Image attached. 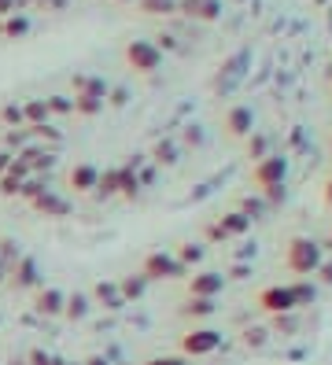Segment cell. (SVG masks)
Masks as SVG:
<instances>
[{
  "mask_svg": "<svg viewBox=\"0 0 332 365\" xmlns=\"http://www.w3.org/2000/svg\"><path fill=\"white\" fill-rule=\"evenodd\" d=\"M93 299H96L104 310H122V307H126V299H122V292H119V281H100V284L93 288Z\"/></svg>",
  "mask_w": 332,
  "mask_h": 365,
  "instance_id": "13",
  "label": "cell"
},
{
  "mask_svg": "<svg viewBox=\"0 0 332 365\" xmlns=\"http://www.w3.org/2000/svg\"><path fill=\"white\" fill-rule=\"evenodd\" d=\"M185 314H188V317H207V314H214V299H188Z\"/></svg>",
  "mask_w": 332,
  "mask_h": 365,
  "instance_id": "23",
  "label": "cell"
},
{
  "mask_svg": "<svg viewBox=\"0 0 332 365\" xmlns=\"http://www.w3.org/2000/svg\"><path fill=\"white\" fill-rule=\"evenodd\" d=\"M0 122H4V125H26V118H22V107L8 103L4 111H0Z\"/></svg>",
  "mask_w": 332,
  "mask_h": 365,
  "instance_id": "28",
  "label": "cell"
},
{
  "mask_svg": "<svg viewBox=\"0 0 332 365\" xmlns=\"http://www.w3.org/2000/svg\"><path fill=\"white\" fill-rule=\"evenodd\" d=\"M81 365H111V361H107V358H104V354H93V358H85V361H81Z\"/></svg>",
  "mask_w": 332,
  "mask_h": 365,
  "instance_id": "36",
  "label": "cell"
},
{
  "mask_svg": "<svg viewBox=\"0 0 332 365\" xmlns=\"http://www.w3.org/2000/svg\"><path fill=\"white\" fill-rule=\"evenodd\" d=\"M266 343V329H251L248 332V347H262Z\"/></svg>",
  "mask_w": 332,
  "mask_h": 365,
  "instance_id": "33",
  "label": "cell"
},
{
  "mask_svg": "<svg viewBox=\"0 0 332 365\" xmlns=\"http://www.w3.org/2000/svg\"><path fill=\"white\" fill-rule=\"evenodd\" d=\"M144 365H185V358H181V354H163V358H151V361H144Z\"/></svg>",
  "mask_w": 332,
  "mask_h": 365,
  "instance_id": "31",
  "label": "cell"
},
{
  "mask_svg": "<svg viewBox=\"0 0 332 365\" xmlns=\"http://www.w3.org/2000/svg\"><path fill=\"white\" fill-rule=\"evenodd\" d=\"M314 273H321V281H325V284H332V262H321Z\"/></svg>",
  "mask_w": 332,
  "mask_h": 365,
  "instance_id": "35",
  "label": "cell"
},
{
  "mask_svg": "<svg viewBox=\"0 0 332 365\" xmlns=\"http://www.w3.org/2000/svg\"><path fill=\"white\" fill-rule=\"evenodd\" d=\"M74 111L85 115V118H93V115L104 111V100H96V96H78V100H74Z\"/></svg>",
  "mask_w": 332,
  "mask_h": 365,
  "instance_id": "21",
  "label": "cell"
},
{
  "mask_svg": "<svg viewBox=\"0 0 332 365\" xmlns=\"http://www.w3.org/2000/svg\"><path fill=\"white\" fill-rule=\"evenodd\" d=\"M284 262L292 273L299 277H310L318 266H321V247L314 240H306V236H296L292 244H288V255H284Z\"/></svg>",
  "mask_w": 332,
  "mask_h": 365,
  "instance_id": "1",
  "label": "cell"
},
{
  "mask_svg": "<svg viewBox=\"0 0 332 365\" xmlns=\"http://www.w3.org/2000/svg\"><path fill=\"white\" fill-rule=\"evenodd\" d=\"M248 152L255 155V163H258V159H266V140H262V137H255V140L248 144Z\"/></svg>",
  "mask_w": 332,
  "mask_h": 365,
  "instance_id": "32",
  "label": "cell"
},
{
  "mask_svg": "<svg viewBox=\"0 0 332 365\" xmlns=\"http://www.w3.org/2000/svg\"><path fill=\"white\" fill-rule=\"evenodd\" d=\"M218 347H221V332H214V329H192L181 336V354H188V358L214 354Z\"/></svg>",
  "mask_w": 332,
  "mask_h": 365,
  "instance_id": "4",
  "label": "cell"
},
{
  "mask_svg": "<svg viewBox=\"0 0 332 365\" xmlns=\"http://www.w3.org/2000/svg\"><path fill=\"white\" fill-rule=\"evenodd\" d=\"M199 259H203V247H199V244H185L181 251H177V262H181V266H196Z\"/></svg>",
  "mask_w": 332,
  "mask_h": 365,
  "instance_id": "25",
  "label": "cell"
},
{
  "mask_svg": "<svg viewBox=\"0 0 332 365\" xmlns=\"http://www.w3.org/2000/svg\"><path fill=\"white\" fill-rule=\"evenodd\" d=\"M30 210L34 214H41V218H66L71 214V203H66L59 192H52V188H44L37 200H30Z\"/></svg>",
  "mask_w": 332,
  "mask_h": 365,
  "instance_id": "6",
  "label": "cell"
},
{
  "mask_svg": "<svg viewBox=\"0 0 332 365\" xmlns=\"http://www.w3.org/2000/svg\"><path fill=\"white\" fill-rule=\"evenodd\" d=\"M151 163H155V166H173V163H177V148H173L170 140H166V144H155Z\"/></svg>",
  "mask_w": 332,
  "mask_h": 365,
  "instance_id": "20",
  "label": "cell"
},
{
  "mask_svg": "<svg viewBox=\"0 0 332 365\" xmlns=\"http://www.w3.org/2000/svg\"><path fill=\"white\" fill-rule=\"evenodd\" d=\"M284 174H288V163H284L281 155H266V159H258V163H255L251 181H255V188L270 192V188L284 185Z\"/></svg>",
  "mask_w": 332,
  "mask_h": 365,
  "instance_id": "3",
  "label": "cell"
},
{
  "mask_svg": "<svg viewBox=\"0 0 332 365\" xmlns=\"http://www.w3.org/2000/svg\"><path fill=\"white\" fill-rule=\"evenodd\" d=\"M4 281H8V266H4V262H0V284H4Z\"/></svg>",
  "mask_w": 332,
  "mask_h": 365,
  "instance_id": "37",
  "label": "cell"
},
{
  "mask_svg": "<svg viewBox=\"0 0 332 365\" xmlns=\"http://www.w3.org/2000/svg\"><path fill=\"white\" fill-rule=\"evenodd\" d=\"M258 307L266 310V314H292L296 310V295H292V284H273V288H262L258 292Z\"/></svg>",
  "mask_w": 332,
  "mask_h": 365,
  "instance_id": "5",
  "label": "cell"
},
{
  "mask_svg": "<svg viewBox=\"0 0 332 365\" xmlns=\"http://www.w3.org/2000/svg\"><path fill=\"white\" fill-rule=\"evenodd\" d=\"M66 115V111H74V100H66V96H52L49 100V115Z\"/></svg>",
  "mask_w": 332,
  "mask_h": 365,
  "instance_id": "29",
  "label": "cell"
},
{
  "mask_svg": "<svg viewBox=\"0 0 332 365\" xmlns=\"http://www.w3.org/2000/svg\"><path fill=\"white\" fill-rule=\"evenodd\" d=\"M19 159H26L34 174H49V170L56 166V152H49V148H22V152H15Z\"/></svg>",
  "mask_w": 332,
  "mask_h": 365,
  "instance_id": "12",
  "label": "cell"
},
{
  "mask_svg": "<svg viewBox=\"0 0 332 365\" xmlns=\"http://www.w3.org/2000/svg\"><path fill=\"white\" fill-rule=\"evenodd\" d=\"M11 365H26V358H11Z\"/></svg>",
  "mask_w": 332,
  "mask_h": 365,
  "instance_id": "39",
  "label": "cell"
},
{
  "mask_svg": "<svg viewBox=\"0 0 332 365\" xmlns=\"http://www.w3.org/2000/svg\"><path fill=\"white\" fill-rule=\"evenodd\" d=\"M63 303H66V292H59V288H37V295H34V310L41 317H59Z\"/></svg>",
  "mask_w": 332,
  "mask_h": 365,
  "instance_id": "9",
  "label": "cell"
},
{
  "mask_svg": "<svg viewBox=\"0 0 332 365\" xmlns=\"http://www.w3.org/2000/svg\"><path fill=\"white\" fill-rule=\"evenodd\" d=\"M19 192H22V178L0 174V196H19Z\"/></svg>",
  "mask_w": 332,
  "mask_h": 365,
  "instance_id": "26",
  "label": "cell"
},
{
  "mask_svg": "<svg viewBox=\"0 0 332 365\" xmlns=\"http://www.w3.org/2000/svg\"><path fill=\"white\" fill-rule=\"evenodd\" d=\"M11 159H15V152H8V148H4V152H0V174H8Z\"/></svg>",
  "mask_w": 332,
  "mask_h": 365,
  "instance_id": "34",
  "label": "cell"
},
{
  "mask_svg": "<svg viewBox=\"0 0 332 365\" xmlns=\"http://www.w3.org/2000/svg\"><path fill=\"white\" fill-rule=\"evenodd\" d=\"M66 181H71L74 192H93L96 181H100V166H93V163H78V166H71Z\"/></svg>",
  "mask_w": 332,
  "mask_h": 365,
  "instance_id": "10",
  "label": "cell"
},
{
  "mask_svg": "<svg viewBox=\"0 0 332 365\" xmlns=\"http://www.w3.org/2000/svg\"><path fill=\"white\" fill-rule=\"evenodd\" d=\"M221 288H226V277L221 273H196L192 281H188V299H218Z\"/></svg>",
  "mask_w": 332,
  "mask_h": 365,
  "instance_id": "7",
  "label": "cell"
},
{
  "mask_svg": "<svg viewBox=\"0 0 332 365\" xmlns=\"http://www.w3.org/2000/svg\"><path fill=\"white\" fill-rule=\"evenodd\" d=\"M89 310H93V299H89L85 292H66V303H63V317L71 321H85Z\"/></svg>",
  "mask_w": 332,
  "mask_h": 365,
  "instance_id": "14",
  "label": "cell"
},
{
  "mask_svg": "<svg viewBox=\"0 0 332 365\" xmlns=\"http://www.w3.org/2000/svg\"><path fill=\"white\" fill-rule=\"evenodd\" d=\"M119 292H122V299L129 303H137V299H144V292H148V281H144V273H129V277H122L119 281Z\"/></svg>",
  "mask_w": 332,
  "mask_h": 365,
  "instance_id": "16",
  "label": "cell"
},
{
  "mask_svg": "<svg viewBox=\"0 0 332 365\" xmlns=\"http://www.w3.org/2000/svg\"><path fill=\"white\" fill-rule=\"evenodd\" d=\"M325 200H328V207H332V181H328V188H325Z\"/></svg>",
  "mask_w": 332,
  "mask_h": 365,
  "instance_id": "38",
  "label": "cell"
},
{
  "mask_svg": "<svg viewBox=\"0 0 332 365\" xmlns=\"http://www.w3.org/2000/svg\"><path fill=\"white\" fill-rule=\"evenodd\" d=\"M93 196H96V200L119 196V166H115V170H100V181H96V188H93Z\"/></svg>",
  "mask_w": 332,
  "mask_h": 365,
  "instance_id": "17",
  "label": "cell"
},
{
  "mask_svg": "<svg viewBox=\"0 0 332 365\" xmlns=\"http://www.w3.org/2000/svg\"><path fill=\"white\" fill-rule=\"evenodd\" d=\"M251 111H248V107H233V111L226 115V130L233 133V137H248L251 133Z\"/></svg>",
  "mask_w": 332,
  "mask_h": 365,
  "instance_id": "15",
  "label": "cell"
},
{
  "mask_svg": "<svg viewBox=\"0 0 332 365\" xmlns=\"http://www.w3.org/2000/svg\"><path fill=\"white\" fill-rule=\"evenodd\" d=\"M141 273H144L148 284L151 281H177V277H185V266L177 262V255H170V251H148Z\"/></svg>",
  "mask_w": 332,
  "mask_h": 365,
  "instance_id": "2",
  "label": "cell"
},
{
  "mask_svg": "<svg viewBox=\"0 0 332 365\" xmlns=\"http://www.w3.org/2000/svg\"><path fill=\"white\" fill-rule=\"evenodd\" d=\"M56 358L49 354V351H41V347H34L30 354H26V365H52Z\"/></svg>",
  "mask_w": 332,
  "mask_h": 365,
  "instance_id": "30",
  "label": "cell"
},
{
  "mask_svg": "<svg viewBox=\"0 0 332 365\" xmlns=\"http://www.w3.org/2000/svg\"><path fill=\"white\" fill-rule=\"evenodd\" d=\"M129 63H133L137 71H151L155 63H159V56H155L151 48H144V45H133V48H129Z\"/></svg>",
  "mask_w": 332,
  "mask_h": 365,
  "instance_id": "18",
  "label": "cell"
},
{
  "mask_svg": "<svg viewBox=\"0 0 332 365\" xmlns=\"http://www.w3.org/2000/svg\"><path fill=\"white\" fill-rule=\"evenodd\" d=\"M292 295H296V310L299 307H306V303H314V284H292Z\"/></svg>",
  "mask_w": 332,
  "mask_h": 365,
  "instance_id": "27",
  "label": "cell"
},
{
  "mask_svg": "<svg viewBox=\"0 0 332 365\" xmlns=\"http://www.w3.org/2000/svg\"><path fill=\"white\" fill-rule=\"evenodd\" d=\"M19 259H22V251H19V244H15V240H0V262H4V266L11 269V266H15Z\"/></svg>",
  "mask_w": 332,
  "mask_h": 365,
  "instance_id": "24",
  "label": "cell"
},
{
  "mask_svg": "<svg viewBox=\"0 0 332 365\" xmlns=\"http://www.w3.org/2000/svg\"><path fill=\"white\" fill-rule=\"evenodd\" d=\"M248 229H251V218L236 210V214H226V218L211 229V236H214V240H218V236H221V240H229V236H243Z\"/></svg>",
  "mask_w": 332,
  "mask_h": 365,
  "instance_id": "11",
  "label": "cell"
},
{
  "mask_svg": "<svg viewBox=\"0 0 332 365\" xmlns=\"http://www.w3.org/2000/svg\"><path fill=\"white\" fill-rule=\"evenodd\" d=\"M44 188H49V185H44V178H37V174H34V178H26V181H22V192H19V196L30 203V200H37V196H41Z\"/></svg>",
  "mask_w": 332,
  "mask_h": 365,
  "instance_id": "22",
  "label": "cell"
},
{
  "mask_svg": "<svg viewBox=\"0 0 332 365\" xmlns=\"http://www.w3.org/2000/svg\"><path fill=\"white\" fill-rule=\"evenodd\" d=\"M8 273H11L8 281L15 288H41V266H37V259H30V255H22Z\"/></svg>",
  "mask_w": 332,
  "mask_h": 365,
  "instance_id": "8",
  "label": "cell"
},
{
  "mask_svg": "<svg viewBox=\"0 0 332 365\" xmlns=\"http://www.w3.org/2000/svg\"><path fill=\"white\" fill-rule=\"evenodd\" d=\"M22 118H26V125H44V118H49V103L30 100L26 107H22Z\"/></svg>",
  "mask_w": 332,
  "mask_h": 365,
  "instance_id": "19",
  "label": "cell"
}]
</instances>
